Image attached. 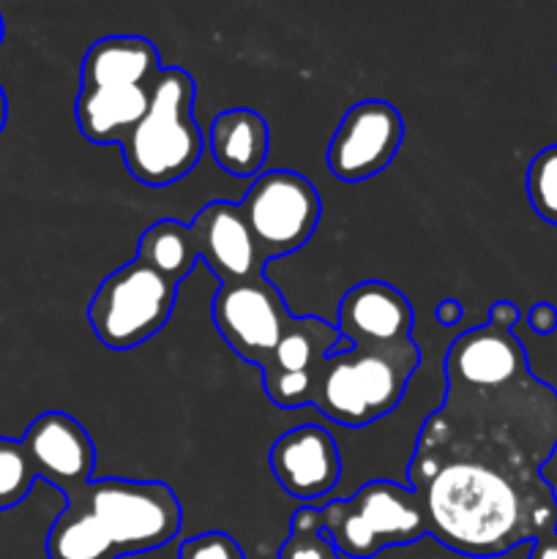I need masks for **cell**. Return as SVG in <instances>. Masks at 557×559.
<instances>
[{"instance_id": "4fadbf2b", "label": "cell", "mask_w": 557, "mask_h": 559, "mask_svg": "<svg viewBox=\"0 0 557 559\" xmlns=\"http://www.w3.org/2000/svg\"><path fill=\"white\" fill-rule=\"evenodd\" d=\"M276 484L295 500L320 508L342 478V456L331 431L317 424L284 431L268 453Z\"/></svg>"}, {"instance_id": "52a82bcc", "label": "cell", "mask_w": 557, "mask_h": 559, "mask_svg": "<svg viewBox=\"0 0 557 559\" xmlns=\"http://www.w3.org/2000/svg\"><path fill=\"white\" fill-rule=\"evenodd\" d=\"M175 298L178 284L158 276L140 260H131L102 278L87 306V322L104 347L126 353L167 325Z\"/></svg>"}, {"instance_id": "6da1fadb", "label": "cell", "mask_w": 557, "mask_h": 559, "mask_svg": "<svg viewBox=\"0 0 557 559\" xmlns=\"http://www.w3.org/2000/svg\"><path fill=\"white\" fill-rule=\"evenodd\" d=\"M429 535L462 557H502L557 533V495L544 473L481 464H407Z\"/></svg>"}, {"instance_id": "5bb4252c", "label": "cell", "mask_w": 557, "mask_h": 559, "mask_svg": "<svg viewBox=\"0 0 557 559\" xmlns=\"http://www.w3.org/2000/svg\"><path fill=\"white\" fill-rule=\"evenodd\" d=\"M415 311L393 284L360 282L339 300L336 331L347 347H386L413 338Z\"/></svg>"}, {"instance_id": "8fae6325", "label": "cell", "mask_w": 557, "mask_h": 559, "mask_svg": "<svg viewBox=\"0 0 557 559\" xmlns=\"http://www.w3.org/2000/svg\"><path fill=\"white\" fill-rule=\"evenodd\" d=\"M336 325L322 317H293L271 358L262 364V388L282 409L311 404L320 364L339 347Z\"/></svg>"}, {"instance_id": "4316f807", "label": "cell", "mask_w": 557, "mask_h": 559, "mask_svg": "<svg viewBox=\"0 0 557 559\" xmlns=\"http://www.w3.org/2000/svg\"><path fill=\"white\" fill-rule=\"evenodd\" d=\"M464 309L457 298H442L440 304L435 306V320L440 322L442 328H457L462 322Z\"/></svg>"}, {"instance_id": "277c9868", "label": "cell", "mask_w": 557, "mask_h": 559, "mask_svg": "<svg viewBox=\"0 0 557 559\" xmlns=\"http://www.w3.org/2000/svg\"><path fill=\"white\" fill-rule=\"evenodd\" d=\"M418 366L420 347L415 338L386 347H347L339 342L320 364L311 404L333 424L360 429L399 407Z\"/></svg>"}, {"instance_id": "7c38bea8", "label": "cell", "mask_w": 557, "mask_h": 559, "mask_svg": "<svg viewBox=\"0 0 557 559\" xmlns=\"http://www.w3.org/2000/svg\"><path fill=\"white\" fill-rule=\"evenodd\" d=\"M20 442L31 459L36 478L47 480L63 497L74 495L93 480L96 448L85 426L69 413L60 409L42 413L33 418Z\"/></svg>"}, {"instance_id": "d4e9b609", "label": "cell", "mask_w": 557, "mask_h": 559, "mask_svg": "<svg viewBox=\"0 0 557 559\" xmlns=\"http://www.w3.org/2000/svg\"><path fill=\"white\" fill-rule=\"evenodd\" d=\"M524 320H528L530 331L538 333V336H552L557 331V309L552 304H546V300L535 304Z\"/></svg>"}, {"instance_id": "e0dca14e", "label": "cell", "mask_w": 557, "mask_h": 559, "mask_svg": "<svg viewBox=\"0 0 557 559\" xmlns=\"http://www.w3.org/2000/svg\"><path fill=\"white\" fill-rule=\"evenodd\" d=\"M164 71L151 38L107 36L91 44L80 66V87H153Z\"/></svg>"}, {"instance_id": "f1b7e54d", "label": "cell", "mask_w": 557, "mask_h": 559, "mask_svg": "<svg viewBox=\"0 0 557 559\" xmlns=\"http://www.w3.org/2000/svg\"><path fill=\"white\" fill-rule=\"evenodd\" d=\"M5 118H9V102H5V93L3 87H0V131H3Z\"/></svg>"}, {"instance_id": "8992f818", "label": "cell", "mask_w": 557, "mask_h": 559, "mask_svg": "<svg viewBox=\"0 0 557 559\" xmlns=\"http://www.w3.org/2000/svg\"><path fill=\"white\" fill-rule=\"evenodd\" d=\"M322 533L344 559H375L429 535L418 495L393 480H369L347 500L320 506Z\"/></svg>"}, {"instance_id": "ffe728a7", "label": "cell", "mask_w": 557, "mask_h": 559, "mask_svg": "<svg viewBox=\"0 0 557 559\" xmlns=\"http://www.w3.org/2000/svg\"><path fill=\"white\" fill-rule=\"evenodd\" d=\"M134 260H140L142 265L156 271L167 282L180 284L189 276L191 267L200 262V251H197V238L191 233V224L175 222V218H162V222L151 224L140 235Z\"/></svg>"}, {"instance_id": "d6986e66", "label": "cell", "mask_w": 557, "mask_h": 559, "mask_svg": "<svg viewBox=\"0 0 557 559\" xmlns=\"http://www.w3.org/2000/svg\"><path fill=\"white\" fill-rule=\"evenodd\" d=\"M153 87H80L74 120L80 134L93 145H120L142 120Z\"/></svg>"}, {"instance_id": "484cf974", "label": "cell", "mask_w": 557, "mask_h": 559, "mask_svg": "<svg viewBox=\"0 0 557 559\" xmlns=\"http://www.w3.org/2000/svg\"><path fill=\"white\" fill-rule=\"evenodd\" d=\"M519 320H522V314H519L517 304H511V300H495L489 309V320L486 322L500 328V331H513Z\"/></svg>"}, {"instance_id": "83f0119b", "label": "cell", "mask_w": 557, "mask_h": 559, "mask_svg": "<svg viewBox=\"0 0 557 559\" xmlns=\"http://www.w3.org/2000/svg\"><path fill=\"white\" fill-rule=\"evenodd\" d=\"M528 559H557V533L546 535V538H541V540H535Z\"/></svg>"}, {"instance_id": "ba28073f", "label": "cell", "mask_w": 557, "mask_h": 559, "mask_svg": "<svg viewBox=\"0 0 557 559\" xmlns=\"http://www.w3.org/2000/svg\"><path fill=\"white\" fill-rule=\"evenodd\" d=\"M238 205L265 262L309 243L322 216L315 183L293 169H265L257 175Z\"/></svg>"}, {"instance_id": "30bf717a", "label": "cell", "mask_w": 557, "mask_h": 559, "mask_svg": "<svg viewBox=\"0 0 557 559\" xmlns=\"http://www.w3.org/2000/svg\"><path fill=\"white\" fill-rule=\"evenodd\" d=\"M402 142V112L391 102L366 98L339 120L328 145V169L342 183H364L396 158Z\"/></svg>"}, {"instance_id": "ac0fdd59", "label": "cell", "mask_w": 557, "mask_h": 559, "mask_svg": "<svg viewBox=\"0 0 557 559\" xmlns=\"http://www.w3.org/2000/svg\"><path fill=\"white\" fill-rule=\"evenodd\" d=\"M208 153L222 173L240 180H254L265 173L271 131L257 109H224L208 129Z\"/></svg>"}, {"instance_id": "3957f363", "label": "cell", "mask_w": 557, "mask_h": 559, "mask_svg": "<svg viewBox=\"0 0 557 559\" xmlns=\"http://www.w3.org/2000/svg\"><path fill=\"white\" fill-rule=\"evenodd\" d=\"M183 508L162 480H91L66 497L47 533L49 559H120L173 544Z\"/></svg>"}, {"instance_id": "2e32d148", "label": "cell", "mask_w": 557, "mask_h": 559, "mask_svg": "<svg viewBox=\"0 0 557 559\" xmlns=\"http://www.w3.org/2000/svg\"><path fill=\"white\" fill-rule=\"evenodd\" d=\"M446 382L470 388H497L530 374L528 355L513 331L481 325L453 338L446 353Z\"/></svg>"}, {"instance_id": "44dd1931", "label": "cell", "mask_w": 557, "mask_h": 559, "mask_svg": "<svg viewBox=\"0 0 557 559\" xmlns=\"http://www.w3.org/2000/svg\"><path fill=\"white\" fill-rule=\"evenodd\" d=\"M278 559H344L322 533L320 508L304 506L289 519V535L278 549Z\"/></svg>"}, {"instance_id": "9c48e42d", "label": "cell", "mask_w": 557, "mask_h": 559, "mask_svg": "<svg viewBox=\"0 0 557 559\" xmlns=\"http://www.w3.org/2000/svg\"><path fill=\"white\" fill-rule=\"evenodd\" d=\"M211 317L227 347L257 369L271 358L293 320L282 293L265 276L218 284Z\"/></svg>"}, {"instance_id": "7a4b0ae2", "label": "cell", "mask_w": 557, "mask_h": 559, "mask_svg": "<svg viewBox=\"0 0 557 559\" xmlns=\"http://www.w3.org/2000/svg\"><path fill=\"white\" fill-rule=\"evenodd\" d=\"M555 451L557 391L530 371L497 388L446 382V399L420 426L410 464L544 473Z\"/></svg>"}, {"instance_id": "7402d4cb", "label": "cell", "mask_w": 557, "mask_h": 559, "mask_svg": "<svg viewBox=\"0 0 557 559\" xmlns=\"http://www.w3.org/2000/svg\"><path fill=\"white\" fill-rule=\"evenodd\" d=\"M36 473L20 440L0 437V511L20 506L31 495Z\"/></svg>"}, {"instance_id": "603a6c76", "label": "cell", "mask_w": 557, "mask_h": 559, "mask_svg": "<svg viewBox=\"0 0 557 559\" xmlns=\"http://www.w3.org/2000/svg\"><path fill=\"white\" fill-rule=\"evenodd\" d=\"M524 186H528V200L538 218L557 227V145L535 153Z\"/></svg>"}, {"instance_id": "cb8c5ba5", "label": "cell", "mask_w": 557, "mask_h": 559, "mask_svg": "<svg viewBox=\"0 0 557 559\" xmlns=\"http://www.w3.org/2000/svg\"><path fill=\"white\" fill-rule=\"evenodd\" d=\"M178 559H246L238 540L227 533H202L183 540Z\"/></svg>"}, {"instance_id": "f546056e", "label": "cell", "mask_w": 557, "mask_h": 559, "mask_svg": "<svg viewBox=\"0 0 557 559\" xmlns=\"http://www.w3.org/2000/svg\"><path fill=\"white\" fill-rule=\"evenodd\" d=\"M0 41H3V16H0Z\"/></svg>"}, {"instance_id": "5b68a950", "label": "cell", "mask_w": 557, "mask_h": 559, "mask_svg": "<svg viewBox=\"0 0 557 559\" xmlns=\"http://www.w3.org/2000/svg\"><path fill=\"white\" fill-rule=\"evenodd\" d=\"M197 85L189 71L169 66L158 74L140 123L120 142L123 164L142 186L178 183L200 164L205 136L194 115Z\"/></svg>"}, {"instance_id": "9a60e30c", "label": "cell", "mask_w": 557, "mask_h": 559, "mask_svg": "<svg viewBox=\"0 0 557 559\" xmlns=\"http://www.w3.org/2000/svg\"><path fill=\"white\" fill-rule=\"evenodd\" d=\"M191 233L197 238L200 260L211 267L218 284L265 276L268 262L257 251L249 224H246L244 213H240V205H235V202H208L191 218Z\"/></svg>"}]
</instances>
